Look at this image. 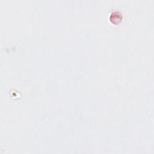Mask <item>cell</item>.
I'll use <instances>...</instances> for the list:
<instances>
[{
    "instance_id": "1",
    "label": "cell",
    "mask_w": 154,
    "mask_h": 154,
    "mask_svg": "<svg viewBox=\"0 0 154 154\" xmlns=\"http://www.w3.org/2000/svg\"><path fill=\"white\" fill-rule=\"evenodd\" d=\"M122 18L121 14H120L119 12L116 11V12H113L111 14L110 16V20L113 23L117 24L119 22Z\"/></svg>"
}]
</instances>
